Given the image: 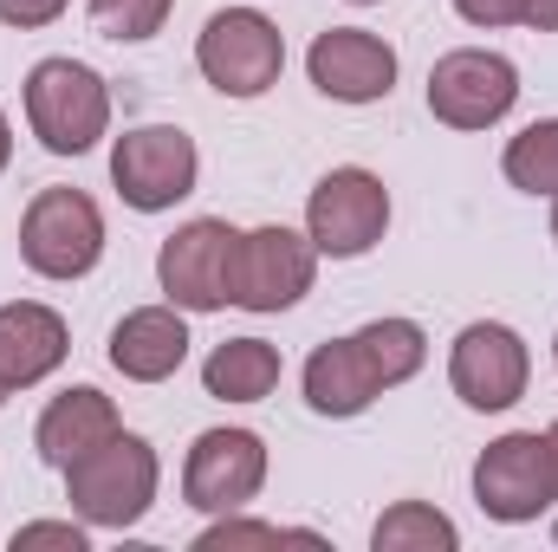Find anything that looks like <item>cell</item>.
<instances>
[{
    "label": "cell",
    "instance_id": "obj_10",
    "mask_svg": "<svg viewBox=\"0 0 558 552\" xmlns=\"http://www.w3.org/2000/svg\"><path fill=\"white\" fill-rule=\"evenodd\" d=\"M474 501H481V514L500 520V527H526V520H539L546 507H558L546 435H539V429H513V435L487 442L481 461H474Z\"/></svg>",
    "mask_w": 558,
    "mask_h": 552
},
{
    "label": "cell",
    "instance_id": "obj_1",
    "mask_svg": "<svg viewBox=\"0 0 558 552\" xmlns=\"http://www.w3.org/2000/svg\"><path fill=\"white\" fill-rule=\"evenodd\" d=\"M156 488H162V461H156V448H149L143 435H131V429L105 435L98 448H85V455L65 468V501H72V514H78L85 527H98V533L137 527L143 514L156 507Z\"/></svg>",
    "mask_w": 558,
    "mask_h": 552
},
{
    "label": "cell",
    "instance_id": "obj_5",
    "mask_svg": "<svg viewBox=\"0 0 558 552\" xmlns=\"http://www.w3.org/2000/svg\"><path fill=\"white\" fill-rule=\"evenodd\" d=\"M384 228H390V189L364 163L325 169L318 189L305 195V235L325 261H364L384 241Z\"/></svg>",
    "mask_w": 558,
    "mask_h": 552
},
{
    "label": "cell",
    "instance_id": "obj_4",
    "mask_svg": "<svg viewBox=\"0 0 558 552\" xmlns=\"http://www.w3.org/2000/svg\"><path fill=\"white\" fill-rule=\"evenodd\" d=\"M195 65L221 98H267L286 72V33L260 7H221L195 33Z\"/></svg>",
    "mask_w": 558,
    "mask_h": 552
},
{
    "label": "cell",
    "instance_id": "obj_8",
    "mask_svg": "<svg viewBox=\"0 0 558 552\" xmlns=\"http://www.w3.org/2000/svg\"><path fill=\"white\" fill-rule=\"evenodd\" d=\"M312 279H318V248H312V235H299V228H247L241 241H234V261H228V305H241V312H286V305H299L305 292H312Z\"/></svg>",
    "mask_w": 558,
    "mask_h": 552
},
{
    "label": "cell",
    "instance_id": "obj_22",
    "mask_svg": "<svg viewBox=\"0 0 558 552\" xmlns=\"http://www.w3.org/2000/svg\"><path fill=\"white\" fill-rule=\"evenodd\" d=\"M85 7H92L98 39L137 46V39H156V33L169 26V7H175V0H85Z\"/></svg>",
    "mask_w": 558,
    "mask_h": 552
},
{
    "label": "cell",
    "instance_id": "obj_19",
    "mask_svg": "<svg viewBox=\"0 0 558 552\" xmlns=\"http://www.w3.org/2000/svg\"><path fill=\"white\" fill-rule=\"evenodd\" d=\"M351 338H357V351L371 358V371H377L384 391L410 384L422 364H428V332H422L416 319H371V325H357Z\"/></svg>",
    "mask_w": 558,
    "mask_h": 552
},
{
    "label": "cell",
    "instance_id": "obj_26",
    "mask_svg": "<svg viewBox=\"0 0 558 552\" xmlns=\"http://www.w3.org/2000/svg\"><path fill=\"white\" fill-rule=\"evenodd\" d=\"M65 7H72V0H0V26H20V33H33V26H52Z\"/></svg>",
    "mask_w": 558,
    "mask_h": 552
},
{
    "label": "cell",
    "instance_id": "obj_9",
    "mask_svg": "<svg viewBox=\"0 0 558 552\" xmlns=\"http://www.w3.org/2000/svg\"><path fill=\"white\" fill-rule=\"evenodd\" d=\"M448 384H454V397H461L468 410L500 416L526 397V384H533V351H526V338H520L513 325L474 319V325H461V338L448 345Z\"/></svg>",
    "mask_w": 558,
    "mask_h": 552
},
{
    "label": "cell",
    "instance_id": "obj_17",
    "mask_svg": "<svg viewBox=\"0 0 558 552\" xmlns=\"http://www.w3.org/2000/svg\"><path fill=\"white\" fill-rule=\"evenodd\" d=\"M305 404L312 416H331V422H351V416H364L377 397H384V384H377V371H371V358L357 351V338H331V345H318L312 358H305Z\"/></svg>",
    "mask_w": 558,
    "mask_h": 552
},
{
    "label": "cell",
    "instance_id": "obj_27",
    "mask_svg": "<svg viewBox=\"0 0 558 552\" xmlns=\"http://www.w3.org/2000/svg\"><path fill=\"white\" fill-rule=\"evenodd\" d=\"M520 26H533V33H558V0H526V20Z\"/></svg>",
    "mask_w": 558,
    "mask_h": 552
},
{
    "label": "cell",
    "instance_id": "obj_11",
    "mask_svg": "<svg viewBox=\"0 0 558 552\" xmlns=\"http://www.w3.org/2000/svg\"><path fill=\"white\" fill-rule=\"evenodd\" d=\"M267 488V442L254 429H202L182 461V501L195 514H247Z\"/></svg>",
    "mask_w": 558,
    "mask_h": 552
},
{
    "label": "cell",
    "instance_id": "obj_20",
    "mask_svg": "<svg viewBox=\"0 0 558 552\" xmlns=\"http://www.w3.org/2000/svg\"><path fill=\"white\" fill-rule=\"evenodd\" d=\"M371 547L377 552H454L461 547V527L441 507H428V501H397L371 527Z\"/></svg>",
    "mask_w": 558,
    "mask_h": 552
},
{
    "label": "cell",
    "instance_id": "obj_2",
    "mask_svg": "<svg viewBox=\"0 0 558 552\" xmlns=\"http://www.w3.org/2000/svg\"><path fill=\"white\" fill-rule=\"evenodd\" d=\"M26 124L46 156H85L111 131V85L85 59H39L26 72Z\"/></svg>",
    "mask_w": 558,
    "mask_h": 552
},
{
    "label": "cell",
    "instance_id": "obj_25",
    "mask_svg": "<svg viewBox=\"0 0 558 552\" xmlns=\"http://www.w3.org/2000/svg\"><path fill=\"white\" fill-rule=\"evenodd\" d=\"M454 13L468 20V26H520L526 20V0H454Z\"/></svg>",
    "mask_w": 558,
    "mask_h": 552
},
{
    "label": "cell",
    "instance_id": "obj_15",
    "mask_svg": "<svg viewBox=\"0 0 558 552\" xmlns=\"http://www.w3.org/2000/svg\"><path fill=\"white\" fill-rule=\"evenodd\" d=\"M65 351H72V332H65V319H59L52 305H39V299L0 305V377H7L13 391L46 384V377L65 364Z\"/></svg>",
    "mask_w": 558,
    "mask_h": 552
},
{
    "label": "cell",
    "instance_id": "obj_6",
    "mask_svg": "<svg viewBox=\"0 0 558 552\" xmlns=\"http://www.w3.org/2000/svg\"><path fill=\"white\" fill-rule=\"evenodd\" d=\"M520 105V65L487 46H454L428 65V118L448 131H494Z\"/></svg>",
    "mask_w": 558,
    "mask_h": 552
},
{
    "label": "cell",
    "instance_id": "obj_31",
    "mask_svg": "<svg viewBox=\"0 0 558 552\" xmlns=\"http://www.w3.org/2000/svg\"><path fill=\"white\" fill-rule=\"evenodd\" d=\"M553 241H558V195H553Z\"/></svg>",
    "mask_w": 558,
    "mask_h": 552
},
{
    "label": "cell",
    "instance_id": "obj_14",
    "mask_svg": "<svg viewBox=\"0 0 558 552\" xmlns=\"http://www.w3.org/2000/svg\"><path fill=\"white\" fill-rule=\"evenodd\" d=\"M189 358V319L182 305H137L111 325V371L131 384H169Z\"/></svg>",
    "mask_w": 558,
    "mask_h": 552
},
{
    "label": "cell",
    "instance_id": "obj_12",
    "mask_svg": "<svg viewBox=\"0 0 558 552\" xmlns=\"http://www.w3.org/2000/svg\"><path fill=\"white\" fill-rule=\"evenodd\" d=\"M234 241L241 228L215 221V215H195L182 221L162 248H156V286L169 305L182 312H221L228 305V261H234Z\"/></svg>",
    "mask_w": 558,
    "mask_h": 552
},
{
    "label": "cell",
    "instance_id": "obj_16",
    "mask_svg": "<svg viewBox=\"0 0 558 552\" xmlns=\"http://www.w3.org/2000/svg\"><path fill=\"white\" fill-rule=\"evenodd\" d=\"M124 422H118V404L105 397V391H92V384H72V391H59L46 410H39V429H33V448H39V461H52L59 475L85 455V448H98L105 435H118Z\"/></svg>",
    "mask_w": 558,
    "mask_h": 552
},
{
    "label": "cell",
    "instance_id": "obj_29",
    "mask_svg": "<svg viewBox=\"0 0 558 552\" xmlns=\"http://www.w3.org/2000/svg\"><path fill=\"white\" fill-rule=\"evenodd\" d=\"M546 455H553V488H558V422L546 429Z\"/></svg>",
    "mask_w": 558,
    "mask_h": 552
},
{
    "label": "cell",
    "instance_id": "obj_30",
    "mask_svg": "<svg viewBox=\"0 0 558 552\" xmlns=\"http://www.w3.org/2000/svg\"><path fill=\"white\" fill-rule=\"evenodd\" d=\"M7 397H13V384H7V377H0V404H7Z\"/></svg>",
    "mask_w": 558,
    "mask_h": 552
},
{
    "label": "cell",
    "instance_id": "obj_21",
    "mask_svg": "<svg viewBox=\"0 0 558 552\" xmlns=\"http://www.w3.org/2000/svg\"><path fill=\"white\" fill-rule=\"evenodd\" d=\"M500 169H507V182H513L520 195H558V118L526 124L520 137L507 143Z\"/></svg>",
    "mask_w": 558,
    "mask_h": 552
},
{
    "label": "cell",
    "instance_id": "obj_13",
    "mask_svg": "<svg viewBox=\"0 0 558 552\" xmlns=\"http://www.w3.org/2000/svg\"><path fill=\"white\" fill-rule=\"evenodd\" d=\"M305 72L331 105H377L397 92V46L371 26H325L305 52Z\"/></svg>",
    "mask_w": 558,
    "mask_h": 552
},
{
    "label": "cell",
    "instance_id": "obj_33",
    "mask_svg": "<svg viewBox=\"0 0 558 552\" xmlns=\"http://www.w3.org/2000/svg\"><path fill=\"white\" fill-rule=\"evenodd\" d=\"M553 364H558V338H553Z\"/></svg>",
    "mask_w": 558,
    "mask_h": 552
},
{
    "label": "cell",
    "instance_id": "obj_28",
    "mask_svg": "<svg viewBox=\"0 0 558 552\" xmlns=\"http://www.w3.org/2000/svg\"><path fill=\"white\" fill-rule=\"evenodd\" d=\"M7 163H13V124H7V111H0V176H7Z\"/></svg>",
    "mask_w": 558,
    "mask_h": 552
},
{
    "label": "cell",
    "instance_id": "obj_24",
    "mask_svg": "<svg viewBox=\"0 0 558 552\" xmlns=\"http://www.w3.org/2000/svg\"><path fill=\"white\" fill-rule=\"evenodd\" d=\"M33 547L92 552V527L85 520H33V527H13V552H33Z\"/></svg>",
    "mask_w": 558,
    "mask_h": 552
},
{
    "label": "cell",
    "instance_id": "obj_23",
    "mask_svg": "<svg viewBox=\"0 0 558 552\" xmlns=\"http://www.w3.org/2000/svg\"><path fill=\"white\" fill-rule=\"evenodd\" d=\"M241 547H286V527L241 520V514H215V527L195 540V552H241Z\"/></svg>",
    "mask_w": 558,
    "mask_h": 552
},
{
    "label": "cell",
    "instance_id": "obj_18",
    "mask_svg": "<svg viewBox=\"0 0 558 552\" xmlns=\"http://www.w3.org/2000/svg\"><path fill=\"white\" fill-rule=\"evenodd\" d=\"M279 345L267 338H221L208 358H202V391L221 397V404H260L279 391Z\"/></svg>",
    "mask_w": 558,
    "mask_h": 552
},
{
    "label": "cell",
    "instance_id": "obj_3",
    "mask_svg": "<svg viewBox=\"0 0 558 552\" xmlns=\"http://www.w3.org/2000/svg\"><path fill=\"white\" fill-rule=\"evenodd\" d=\"M20 261L39 279H85L105 261V208L85 189H39L20 215Z\"/></svg>",
    "mask_w": 558,
    "mask_h": 552
},
{
    "label": "cell",
    "instance_id": "obj_32",
    "mask_svg": "<svg viewBox=\"0 0 558 552\" xmlns=\"http://www.w3.org/2000/svg\"><path fill=\"white\" fill-rule=\"evenodd\" d=\"M351 7H377V0H351Z\"/></svg>",
    "mask_w": 558,
    "mask_h": 552
},
{
    "label": "cell",
    "instance_id": "obj_7",
    "mask_svg": "<svg viewBox=\"0 0 558 552\" xmlns=\"http://www.w3.org/2000/svg\"><path fill=\"white\" fill-rule=\"evenodd\" d=\"M195 176H202V149L182 124H137L111 143V182H118L124 208H137V215H162V208L189 202Z\"/></svg>",
    "mask_w": 558,
    "mask_h": 552
}]
</instances>
